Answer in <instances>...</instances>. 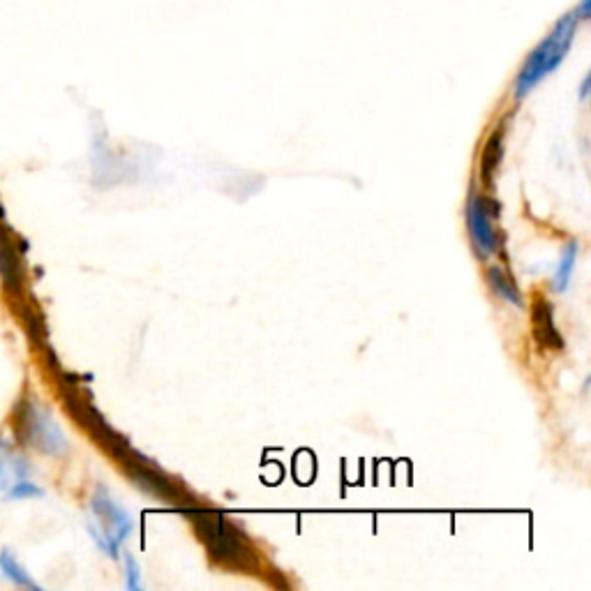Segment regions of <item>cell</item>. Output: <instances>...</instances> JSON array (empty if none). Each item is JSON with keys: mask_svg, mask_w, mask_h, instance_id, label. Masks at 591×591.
<instances>
[{"mask_svg": "<svg viewBox=\"0 0 591 591\" xmlns=\"http://www.w3.org/2000/svg\"><path fill=\"white\" fill-rule=\"evenodd\" d=\"M19 478H31V465L19 451H14L12 441L0 437V490H7Z\"/></svg>", "mask_w": 591, "mask_h": 591, "instance_id": "ba28073f", "label": "cell"}, {"mask_svg": "<svg viewBox=\"0 0 591 591\" xmlns=\"http://www.w3.org/2000/svg\"><path fill=\"white\" fill-rule=\"evenodd\" d=\"M580 26V17L575 14V10H571L550 28V33L545 35L541 42H538V47L527 56L518 79H515L513 93L518 100L520 97H527L545 77H550L552 72L559 70V65L564 63V58L573 47Z\"/></svg>", "mask_w": 591, "mask_h": 591, "instance_id": "6da1fadb", "label": "cell"}, {"mask_svg": "<svg viewBox=\"0 0 591 591\" xmlns=\"http://www.w3.org/2000/svg\"><path fill=\"white\" fill-rule=\"evenodd\" d=\"M19 252L14 250V243L5 231H0V278H3L5 291L12 296H21L24 291V278H21Z\"/></svg>", "mask_w": 591, "mask_h": 591, "instance_id": "5b68a950", "label": "cell"}, {"mask_svg": "<svg viewBox=\"0 0 591 591\" xmlns=\"http://www.w3.org/2000/svg\"><path fill=\"white\" fill-rule=\"evenodd\" d=\"M575 257H578V243H568L564 254H561V259H559V266L555 271V280H552V284H555L557 291H566L568 282H571Z\"/></svg>", "mask_w": 591, "mask_h": 591, "instance_id": "8fae6325", "label": "cell"}, {"mask_svg": "<svg viewBox=\"0 0 591 591\" xmlns=\"http://www.w3.org/2000/svg\"><path fill=\"white\" fill-rule=\"evenodd\" d=\"M125 566H127V575H125L127 589L139 591V589H141V571H139V564H137V561H134L130 555H127V557H125Z\"/></svg>", "mask_w": 591, "mask_h": 591, "instance_id": "5bb4252c", "label": "cell"}, {"mask_svg": "<svg viewBox=\"0 0 591 591\" xmlns=\"http://www.w3.org/2000/svg\"><path fill=\"white\" fill-rule=\"evenodd\" d=\"M501 155H504V139H501V132H495L485 146L483 153V178L485 183H492V176L499 169L501 164Z\"/></svg>", "mask_w": 591, "mask_h": 591, "instance_id": "30bf717a", "label": "cell"}, {"mask_svg": "<svg viewBox=\"0 0 591 591\" xmlns=\"http://www.w3.org/2000/svg\"><path fill=\"white\" fill-rule=\"evenodd\" d=\"M192 522L197 527L201 541L208 545L211 555L220 561H236L243 555V543L238 531L229 525L227 518L220 513L194 511Z\"/></svg>", "mask_w": 591, "mask_h": 591, "instance_id": "277c9868", "label": "cell"}, {"mask_svg": "<svg viewBox=\"0 0 591 591\" xmlns=\"http://www.w3.org/2000/svg\"><path fill=\"white\" fill-rule=\"evenodd\" d=\"M589 86H591V77L587 74L585 79H582V86H580V100H587L589 95Z\"/></svg>", "mask_w": 591, "mask_h": 591, "instance_id": "2e32d148", "label": "cell"}, {"mask_svg": "<svg viewBox=\"0 0 591 591\" xmlns=\"http://www.w3.org/2000/svg\"><path fill=\"white\" fill-rule=\"evenodd\" d=\"M14 430L24 446H31L35 451L51 458H61L67 453V439L63 435L61 425L51 416V411L37 405L35 400L26 398L17 407V418H14Z\"/></svg>", "mask_w": 591, "mask_h": 591, "instance_id": "7a4b0ae2", "label": "cell"}, {"mask_svg": "<svg viewBox=\"0 0 591 591\" xmlns=\"http://www.w3.org/2000/svg\"><path fill=\"white\" fill-rule=\"evenodd\" d=\"M44 497V490L40 485H35L31 478H19L14 481L10 488L5 490V499L7 501H21V499H40Z\"/></svg>", "mask_w": 591, "mask_h": 591, "instance_id": "4fadbf2b", "label": "cell"}, {"mask_svg": "<svg viewBox=\"0 0 591 591\" xmlns=\"http://www.w3.org/2000/svg\"><path fill=\"white\" fill-rule=\"evenodd\" d=\"M531 321H534V338L545 349H561V338L555 326V314H552V305L545 298H536L534 312H531Z\"/></svg>", "mask_w": 591, "mask_h": 591, "instance_id": "52a82bcc", "label": "cell"}, {"mask_svg": "<svg viewBox=\"0 0 591 591\" xmlns=\"http://www.w3.org/2000/svg\"><path fill=\"white\" fill-rule=\"evenodd\" d=\"M467 220H469V231H471V238H474L476 248L481 250L483 254L495 252L497 236H495V229H492V224H490V215H488V211H485V204L481 199H471Z\"/></svg>", "mask_w": 591, "mask_h": 591, "instance_id": "8992f818", "label": "cell"}, {"mask_svg": "<svg viewBox=\"0 0 591 591\" xmlns=\"http://www.w3.org/2000/svg\"><path fill=\"white\" fill-rule=\"evenodd\" d=\"M0 573H3L12 585L24 587V589H40V585L31 578V573L19 564L17 557H14L10 550L0 552Z\"/></svg>", "mask_w": 591, "mask_h": 591, "instance_id": "9c48e42d", "label": "cell"}, {"mask_svg": "<svg viewBox=\"0 0 591 591\" xmlns=\"http://www.w3.org/2000/svg\"><path fill=\"white\" fill-rule=\"evenodd\" d=\"M93 515L100 522V527H95L93 522H88V531L95 538V543L107 552L109 557H118L121 543L130 536L132 531V518L127 515L114 499L107 495V490L100 488L91 499Z\"/></svg>", "mask_w": 591, "mask_h": 591, "instance_id": "3957f363", "label": "cell"}, {"mask_svg": "<svg viewBox=\"0 0 591 591\" xmlns=\"http://www.w3.org/2000/svg\"><path fill=\"white\" fill-rule=\"evenodd\" d=\"M573 10H575V14H578V17H580L582 24H585V21L591 19V0H580L578 7H573Z\"/></svg>", "mask_w": 591, "mask_h": 591, "instance_id": "9a60e30c", "label": "cell"}, {"mask_svg": "<svg viewBox=\"0 0 591 591\" xmlns=\"http://www.w3.org/2000/svg\"><path fill=\"white\" fill-rule=\"evenodd\" d=\"M488 282H490L492 291H495L497 296L504 298V301L513 303V305H522L518 289H515L513 284L508 282V278L504 275V271H499V268H490V271H488Z\"/></svg>", "mask_w": 591, "mask_h": 591, "instance_id": "7c38bea8", "label": "cell"}]
</instances>
